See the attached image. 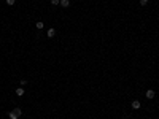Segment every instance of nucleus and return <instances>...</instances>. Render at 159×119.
Returning a JSON list of instances; mask_svg holds the SVG:
<instances>
[{"instance_id":"1","label":"nucleus","mask_w":159,"mask_h":119,"mask_svg":"<svg viewBox=\"0 0 159 119\" xmlns=\"http://www.w3.org/2000/svg\"><path fill=\"white\" fill-rule=\"evenodd\" d=\"M21 114H22V111H21V108H14L13 111H10V119H19L21 118Z\"/></svg>"},{"instance_id":"2","label":"nucleus","mask_w":159,"mask_h":119,"mask_svg":"<svg viewBox=\"0 0 159 119\" xmlns=\"http://www.w3.org/2000/svg\"><path fill=\"white\" fill-rule=\"evenodd\" d=\"M154 95H156L154 91H151V89H150V91H146V94H145V97L150 98V100H151V98H154Z\"/></svg>"},{"instance_id":"3","label":"nucleus","mask_w":159,"mask_h":119,"mask_svg":"<svg viewBox=\"0 0 159 119\" xmlns=\"http://www.w3.org/2000/svg\"><path fill=\"white\" fill-rule=\"evenodd\" d=\"M131 106H132L134 110H138V108H140V102H138V100H132Z\"/></svg>"},{"instance_id":"4","label":"nucleus","mask_w":159,"mask_h":119,"mask_svg":"<svg viewBox=\"0 0 159 119\" xmlns=\"http://www.w3.org/2000/svg\"><path fill=\"white\" fill-rule=\"evenodd\" d=\"M61 6L62 8H68L70 6V0H61Z\"/></svg>"},{"instance_id":"5","label":"nucleus","mask_w":159,"mask_h":119,"mask_svg":"<svg viewBox=\"0 0 159 119\" xmlns=\"http://www.w3.org/2000/svg\"><path fill=\"white\" fill-rule=\"evenodd\" d=\"M54 35H56V30H54V29H49L48 30V38H54Z\"/></svg>"},{"instance_id":"6","label":"nucleus","mask_w":159,"mask_h":119,"mask_svg":"<svg viewBox=\"0 0 159 119\" xmlns=\"http://www.w3.org/2000/svg\"><path fill=\"white\" fill-rule=\"evenodd\" d=\"M16 95H18V97H22V95H24V89L18 87V89H16Z\"/></svg>"},{"instance_id":"7","label":"nucleus","mask_w":159,"mask_h":119,"mask_svg":"<svg viewBox=\"0 0 159 119\" xmlns=\"http://www.w3.org/2000/svg\"><path fill=\"white\" fill-rule=\"evenodd\" d=\"M35 27H37V29H40V30H41V29H43V27H45V22H37V24H35Z\"/></svg>"},{"instance_id":"8","label":"nucleus","mask_w":159,"mask_h":119,"mask_svg":"<svg viewBox=\"0 0 159 119\" xmlns=\"http://www.w3.org/2000/svg\"><path fill=\"white\" fill-rule=\"evenodd\" d=\"M51 5H53V6H57V5H61V0H51Z\"/></svg>"},{"instance_id":"9","label":"nucleus","mask_w":159,"mask_h":119,"mask_svg":"<svg viewBox=\"0 0 159 119\" xmlns=\"http://www.w3.org/2000/svg\"><path fill=\"white\" fill-rule=\"evenodd\" d=\"M6 3H8L10 6H11V5H14V3H16V0H6Z\"/></svg>"},{"instance_id":"10","label":"nucleus","mask_w":159,"mask_h":119,"mask_svg":"<svg viewBox=\"0 0 159 119\" xmlns=\"http://www.w3.org/2000/svg\"><path fill=\"white\" fill-rule=\"evenodd\" d=\"M140 5H142V6H145V5H148V0H140Z\"/></svg>"}]
</instances>
